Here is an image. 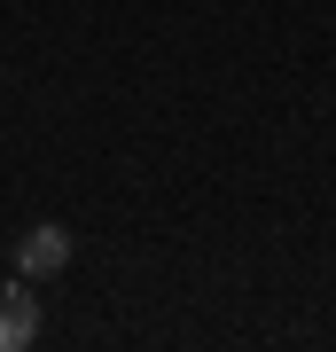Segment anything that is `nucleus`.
<instances>
[{"instance_id":"obj_1","label":"nucleus","mask_w":336,"mask_h":352,"mask_svg":"<svg viewBox=\"0 0 336 352\" xmlns=\"http://www.w3.org/2000/svg\"><path fill=\"white\" fill-rule=\"evenodd\" d=\"M71 266V235L47 219V227H24V243H16V274L24 282H39V274H63Z\"/></svg>"},{"instance_id":"obj_2","label":"nucleus","mask_w":336,"mask_h":352,"mask_svg":"<svg viewBox=\"0 0 336 352\" xmlns=\"http://www.w3.org/2000/svg\"><path fill=\"white\" fill-rule=\"evenodd\" d=\"M39 337V298H32V282H8L0 289V352H24Z\"/></svg>"}]
</instances>
